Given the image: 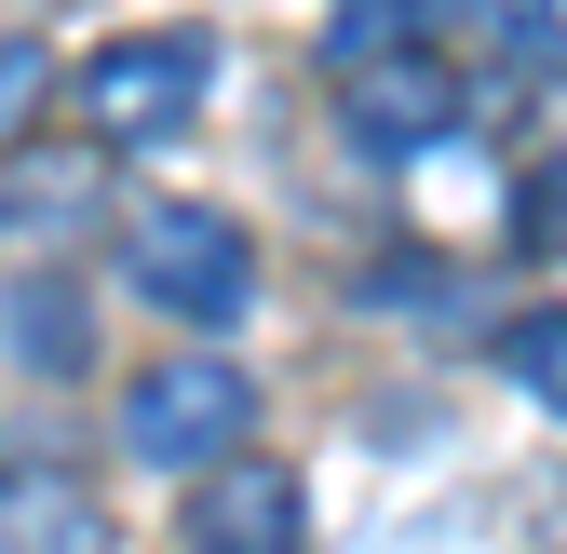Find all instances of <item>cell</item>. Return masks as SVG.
Here are the masks:
<instances>
[{"mask_svg":"<svg viewBox=\"0 0 567 554\" xmlns=\"http://www.w3.org/2000/svg\"><path fill=\"white\" fill-rule=\"evenodd\" d=\"M244 433H257V379L230 352H176V366H150L122 392V447L150 473H203V460H230Z\"/></svg>","mask_w":567,"mask_h":554,"instance_id":"6da1fadb","label":"cell"},{"mask_svg":"<svg viewBox=\"0 0 567 554\" xmlns=\"http://www.w3.org/2000/svg\"><path fill=\"white\" fill-rule=\"evenodd\" d=\"M122 270H135L150 311H176V325H230V311L257 298V244L217 217V203H150V217L122 230Z\"/></svg>","mask_w":567,"mask_h":554,"instance_id":"7a4b0ae2","label":"cell"},{"mask_svg":"<svg viewBox=\"0 0 567 554\" xmlns=\"http://www.w3.org/2000/svg\"><path fill=\"white\" fill-rule=\"evenodd\" d=\"M203 82H217L203 28H150V41H109L82 68V109H95V135H176L203 109Z\"/></svg>","mask_w":567,"mask_h":554,"instance_id":"3957f363","label":"cell"},{"mask_svg":"<svg viewBox=\"0 0 567 554\" xmlns=\"http://www.w3.org/2000/svg\"><path fill=\"white\" fill-rule=\"evenodd\" d=\"M189 541H203V554H284V541H298V473L257 460V447L203 460V473H189Z\"/></svg>","mask_w":567,"mask_h":554,"instance_id":"277c9868","label":"cell"},{"mask_svg":"<svg viewBox=\"0 0 567 554\" xmlns=\"http://www.w3.org/2000/svg\"><path fill=\"white\" fill-rule=\"evenodd\" d=\"M460 122V68H433V54H365V68H351V135H365V150L379 163H419V150H433V135Z\"/></svg>","mask_w":567,"mask_h":554,"instance_id":"5b68a950","label":"cell"},{"mask_svg":"<svg viewBox=\"0 0 567 554\" xmlns=\"http://www.w3.org/2000/svg\"><path fill=\"white\" fill-rule=\"evenodd\" d=\"M0 338H14L28 379H82V366H95V325H82V298H68V285H14Z\"/></svg>","mask_w":567,"mask_h":554,"instance_id":"8992f818","label":"cell"},{"mask_svg":"<svg viewBox=\"0 0 567 554\" xmlns=\"http://www.w3.org/2000/svg\"><path fill=\"white\" fill-rule=\"evenodd\" d=\"M0 527H14V541H68V554H95V541H109V514H95L82 473H28V488L0 473Z\"/></svg>","mask_w":567,"mask_h":554,"instance_id":"52a82bcc","label":"cell"},{"mask_svg":"<svg viewBox=\"0 0 567 554\" xmlns=\"http://www.w3.org/2000/svg\"><path fill=\"white\" fill-rule=\"evenodd\" d=\"M501 366H514L540 406H567V311H514V325H501Z\"/></svg>","mask_w":567,"mask_h":554,"instance_id":"ba28073f","label":"cell"},{"mask_svg":"<svg viewBox=\"0 0 567 554\" xmlns=\"http://www.w3.org/2000/svg\"><path fill=\"white\" fill-rule=\"evenodd\" d=\"M392 41H405V0H338V14H324V68H338V82L365 54H392Z\"/></svg>","mask_w":567,"mask_h":554,"instance_id":"9c48e42d","label":"cell"},{"mask_svg":"<svg viewBox=\"0 0 567 554\" xmlns=\"http://www.w3.org/2000/svg\"><path fill=\"white\" fill-rule=\"evenodd\" d=\"M41 95H54V54H41V41H0V150L41 122Z\"/></svg>","mask_w":567,"mask_h":554,"instance_id":"30bf717a","label":"cell"},{"mask_svg":"<svg viewBox=\"0 0 567 554\" xmlns=\"http://www.w3.org/2000/svg\"><path fill=\"white\" fill-rule=\"evenodd\" d=\"M473 28L501 41L514 68H540V54H554V0H473Z\"/></svg>","mask_w":567,"mask_h":554,"instance_id":"8fae6325","label":"cell"},{"mask_svg":"<svg viewBox=\"0 0 567 554\" xmlns=\"http://www.w3.org/2000/svg\"><path fill=\"white\" fill-rule=\"evenodd\" d=\"M527 244H540V257L567 244V176H527Z\"/></svg>","mask_w":567,"mask_h":554,"instance_id":"7c38bea8","label":"cell"}]
</instances>
